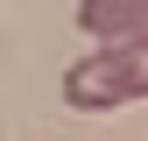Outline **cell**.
Returning a JSON list of instances; mask_svg holds the SVG:
<instances>
[{"label":"cell","instance_id":"7a4b0ae2","mask_svg":"<svg viewBox=\"0 0 148 141\" xmlns=\"http://www.w3.org/2000/svg\"><path fill=\"white\" fill-rule=\"evenodd\" d=\"M78 28L99 49L141 42V35H148V0H78Z\"/></svg>","mask_w":148,"mask_h":141},{"label":"cell","instance_id":"6da1fadb","mask_svg":"<svg viewBox=\"0 0 148 141\" xmlns=\"http://www.w3.org/2000/svg\"><path fill=\"white\" fill-rule=\"evenodd\" d=\"M127 99H148V35L120 49H92L64 70V106H78V113H106Z\"/></svg>","mask_w":148,"mask_h":141}]
</instances>
